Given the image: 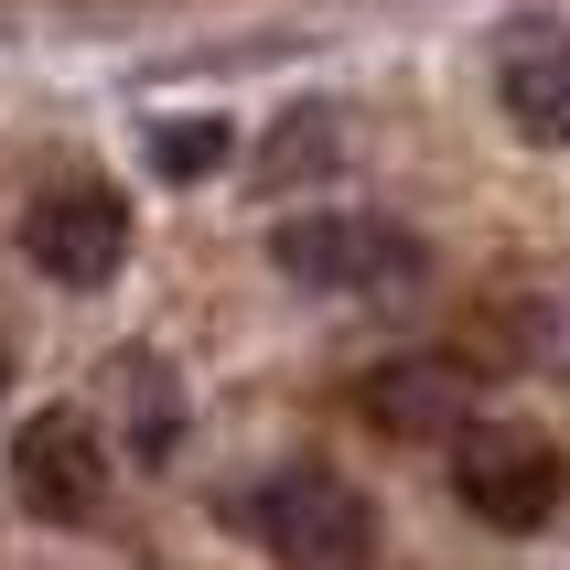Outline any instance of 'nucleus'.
<instances>
[{
	"instance_id": "1",
	"label": "nucleus",
	"mask_w": 570,
	"mask_h": 570,
	"mask_svg": "<svg viewBox=\"0 0 570 570\" xmlns=\"http://www.w3.org/2000/svg\"><path fill=\"white\" fill-rule=\"evenodd\" d=\"M269 539V560L291 570H366L377 560V507L355 495L345 474H323V463H291V474L248 484V507H237Z\"/></svg>"
},
{
	"instance_id": "2",
	"label": "nucleus",
	"mask_w": 570,
	"mask_h": 570,
	"mask_svg": "<svg viewBox=\"0 0 570 570\" xmlns=\"http://www.w3.org/2000/svg\"><path fill=\"white\" fill-rule=\"evenodd\" d=\"M269 258H281V281L334 291V302H387L420 281V237L399 216H291Z\"/></svg>"
},
{
	"instance_id": "3",
	"label": "nucleus",
	"mask_w": 570,
	"mask_h": 570,
	"mask_svg": "<svg viewBox=\"0 0 570 570\" xmlns=\"http://www.w3.org/2000/svg\"><path fill=\"white\" fill-rule=\"evenodd\" d=\"M560 452H549V431H528V420H463L452 431V495L484 517V528H507V539H528V528H549L560 517Z\"/></svg>"
},
{
	"instance_id": "4",
	"label": "nucleus",
	"mask_w": 570,
	"mask_h": 570,
	"mask_svg": "<svg viewBox=\"0 0 570 570\" xmlns=\"http://www.w3.org/2000/svg\"><path fill=\"white\" fill-rule=\"evenodd\" d=\"M22 248L43 281L97 291V281H119V258H129V205L108 184H43L22 205Z\"/></svg>"
},
{
	"instance_id": "5",
	"label": "nucleus",
	"mask_w": 570,
	"mask_h": 570,
	"mask_svg": "<svg viewBox=\"0 0 570 570\" xmlns=\"http://www.w3.org/2000/svg\"><path fill=\"white\" fill-rule=\"evenodd\" d=\"M11 484H22L32 517H87L108 495V452H97V420L87 410H43L22 420V442H11Z\"/></svg>"
},
{
	"instance_id": "6",
	"label": "nucleus",
	"mask_w": 570,
	"mask_h": 570,
	"mask_svg": "<svg viewBox=\"0 0 570 570\" xmlns=\"http://www.w3.org/2000/svg\"><path fill=\"white\" fill-rule=\"evenodd\" d=\"M495 97H507V119L528 129V140L560 151L570 140V32L560 22H517L507 43H495Z\"/></svg>"
},
{
	"instance_id": "7",
	"label": "nucleus",
	"mask_w": 570,
	"mask_h": 570,
	"mask_svg": "<svg viewBox=\"0 0 570 570\" xmlns=\"http://www.w3.org/2000/svg\"><path fill=\"white\" fill-rule=\"evenodd\" d=\"M463 410H474V387H463V366L452 355H399V366H377L366 377V420H387V431H463Z\"/></svg>"
},
{
	"instance_id": "8",
	"label": "nucleus",
	"mask_w": 570,
	"mask_h": 570,
	"mask_svg": "<svg viewBox=\"0 0 570 570\" xmlns=\"http://www.w3.org/2000/svg\"><path fill=\"white\" fill-rule=\"evenodd\" d=\"M334 161H345V119L334 108H291L258 140V194H291V184H313V173H334Z\"/></svg>"
},
{
	"instance_id": "9",
	"label": "nucleus",
	"mask_w": 570,
	"mask_h": 570,
	"mask_svg": "<svg viewBox=\"0 0 570 570\" xmlns=\"http://www.w3.org/2000/svg\"><path fill=\"white\" fill-rule=\"evenodd\" d=\"M119 377H129V442H140V463H161V452H173V431H184V387L161 377L151 355H129Z\"/></svg>"
},
{
	"instance_id": "10",
	"label": "nucleus",
	"mask_w": 570,
	"mask_h": 570,
	"mask_svg": "<svg viewBox=\"0 0 570 570\" xmlns=\"http://www.w3.org/2000/svg\"><path fill=\"white\" fill-rule=\"evenodd\" d=\"M226 161V119H161L151 129V173L161 184H205Z\"/></svg>"
},
{
	"instance_id": "11",
	"label": "nucleus",
	"mask_w": 570,
	"mask_h": 570,
	"mask_svg": "<svg viewBox=\"0 0 570 570\" xmlns=\"http://www.w3.org/2000/svg\"><path fill=\"white\" fill-rule=\"evenodd\" d=\"M0 387H11V345H0Z\"/></svg>"
}]
</instances>
